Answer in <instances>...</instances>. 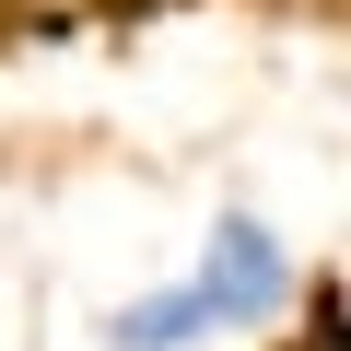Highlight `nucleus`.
Instances as JSON below:
<instances>
[{
	"label": "nucleus",
	"instance_id": "1",
	"mask_svg": "<svg viewBox=\"0 0 351 351\" xmlns=\"http://www.w3.org/2000/svg\"><path fill=\"white\" fill-rule=\"evenodd\" d=\"M188 293H199V316H211V339H223V328H269V316H293L304 269H293V246H281L258 211H223L211 246H199V269H188Z\"/></svg>",
	"mask_w": 351,
	"mask_h": 351
},
{
	"label": "nucleus",
	"instance_id": "2",
	"mask_svg": "<svg viewBox=\"0 0 351 351\" xmlns=\"http://www.w3.org/2000/svg\"><path fill=\"white\" fill-rule=\"evenodd\" d=\"M199 339H211V316H199V293H188V281L129 293V304L106 316V351H199Z\"/></svg>",
	"mask_w": 351,
	"mask_h": 351
},
{
	"label": "nucleus",
	"instance_id": "3",
	"mask_svg": "<svg viewBox=\"0 0 351 351\" xmlns=\"http://www.w3.org/2000/svg\"><path fill=\"white\" fill-rule=\"evenodd\" d=\"M293 351H339V281H328V269L304 281V339H293Z\"/></svg>",
	"mask_w": 351,
	"mask_h": 351
}]
</instances>
